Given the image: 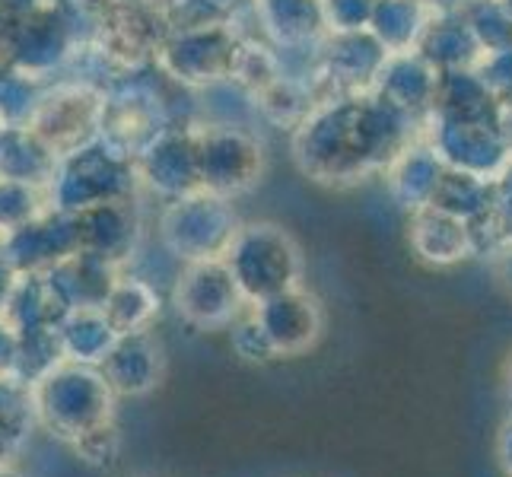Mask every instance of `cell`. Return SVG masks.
I'll return each instance as SVG.
<instances>
[{
	"label": "cell",
	"instance_id": "obj_1",
	"mask_svg": "<svg viewBox=\"0 0 512 477\" xmlns=\"http://www.w3.org/2000/svg\"><path fill=\"white\" fill-rule=\"evenodd\" d=\"M99 118V102L86 86H51L39 96L26 128L58 159L83 150L86 134H93Z\"/></svg>",
	"mask_w": 512,
	"mask_h": 477
},
{
	"label": "cell",
	"instance_id": "obj_2",
	"mask_svg": "<svg viewBox=\"0 0 512 477\" xmlns=\"http://www.w3.org/2000/svg\"><path fill=\"white\" fill-rule=\"evenodd\" d=\"M500 455H503V465L506 471L512 474V423L503 430V439H500Z\"/></svg>",
	"mask_w": 512,
	"mask_h": 477
},
{
	"label": "cell",
	"instance_id": "obj_3",
	"mask_svg": "<svg viewBox=\"0 0 512 477\" xmlns=\"http://www.w3.org/2000/svg\"><path fill=\"white\" fill-rule=\"evenodd\" d=\"M506 395H509V404H512V366H509V379H506Z\"/></svg>",
	"mask_w": 512,
	"mask_h": 477
},
{
	"label": "cell",
	"instance_id": "obj_4",
	"mask_svg": "<svg viewBox=\"0 0 512 477\" xmlns=\"http://www.w3.org/2000/svg\"><path fill=\"white\" fill-rule=\"evenodd\" d=\"M4 128H10V125H7V118H4V115H0V134H4Z\"/></svg>",
	"mask_w": 512,
	"mask_h": 477
}]
</instances>
